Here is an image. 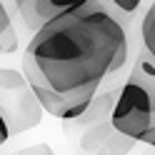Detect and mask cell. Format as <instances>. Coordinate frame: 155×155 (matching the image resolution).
<instances>
[{"instance_id":"1","label":"cell","mask_w":155,"mask_h":155,"mask_svg":"<svg viewBox=\"0 0 155 155\" xmlns=\"http://www.w3.org/2000/svg\"><path fill=\"white\" fill-rule=\"evenodd\" d=\"M128 63V33L100 0L70 10L38 30L23 55L33 88L73 93L100 88Z\"/></svg>"},{"instance_id":"2","label":"cell","mask_w":155,"mask_h":155,"mask_svg":"<svg viewBox=\"0 0 155 155\" xmlns=\"http://www.w3.org/2000/svg\"><path fill=\"white\" fill-rule=\"evenodd\" d=\"M113 125L138 143H145L155 130V58L148 50L140 53L118 93Z\"/></svg>"},{"instance_id":"3","label":"cell","mask_w":155,"mask_h":155,"mask_svg":"<svg viewBox=\"0 0 155 155\" xmlns=\"http://www.w3.org/2000/svg\"><path fill=\"white\" fill-rule=\"evenodd\" d=\"M0 108H3V133L0 140H8L10 135L25 133L35 128L43 118V103L38 100L30 80L25 73H18L13 68H0Z\"/></svg>"},{"instance_id":"4","label":"cell","mask_w":155,"mask_h":155,"mask_svg":"<svg viewBox=\"0 0 155 155\" xmlns=\"http://www.w3.org/2000/svg\"><path fill=\"white\" fill-rule=\"evenodd\" d=\"M33 90L38 95V100L43 103L45 113H50L53 118H60V120H78L90 108L93 98L98 95L95 85L83 88V90H73V93H55L50 88H33Z\"/></svg>"},{"instance_id":"5","label":"cell","mask_w":155,"mask_h":155,"mask_svg":"<svg viewBox=\"0 0 155 155\" xmlns=\"http://www.w3.org/2000/svg\"><path fill=\"white\" fill-rule=\"evenodd\" d=\"M138 140L128 138L113 125V120H108V123H98V125L85 128L80 138V148L88 155H128V150Z\"/></svg>"},{"instance_id":"6","label":"cell","mask_w":155,"mask_h":155,"mask_svg":"<svg viewBox=\"0 0 155 155\" xmlns=\"http://www.w3.org/2000/svg\"><path fill=\"white\" fill-rule=\"evenodd\" d=\"M88 3H95V0H15V8L20 13L25 28L35 35L45 23H50L70 10H78Z\"/></svg>"},{"instance_id":"7","label":"cell","mask_w":155,"mask_h":155,"mask_svg":"<svg viewBox=\"0 0 155 155\" xmlns=\"http://www.w3.org/2000/svg\"><path fill=\"white\" fill-rule=\"evenodd\" d=\"M115 103H118V95H115V93L95 95L93 103H90V108L85 110L75 123H78V125H85V128H90V125H98V123H108V120H113Z\"/></svg>"},{"instance_id":"8","label":"cell","mask_w":155,"mask_h":155,"mask_svg":"<svg viewBox=\"0 0 155 155\" xmlns=\"http://www.w3.org/2000/svg\"><path fill=\"white\" fill-rule=\"evenodd\" d=\"M18 50V33L13 28L10 13H8L5 3L0 5V53L3 55H13Z\"/></svg>"},{"instance_id":"9","label":"cell","mask_w":155,"mask_h":155,"mask_svg":"<svg viewBox=\"0 0 155 155\" xmlns=\"http://www.w3.org/2000/svg\"><path fill=\"white\" fill-rule=\"evenodd\" d=\"M140 35H143V45L153 58H155V0L143 15V25H140Z\"/></svg>"},{"instance_id":"10","label":"cell","mask_w":155,"mask_h":155,"mask_svg":"<svg viewBox=\"0 0 155 155\" xmlns=\"http://www.w3.org/2000/svg\"><path fill=\"white\" fill-rule=\"evenodd\" d=\"M108 3L118 10L120 15H125V18H133L135 15V10H140V5L145 3V0H108Z\"/></svg>"},{"instance_id":"11","label":"cell","mask_w":155,"mask_h":155,"mask_svg":"<svg viewBox=\"0 0 155 155\" xmlns=\"http://www.w3.org/2000/svg\"><path fill=\"white\" fill-rule=\"evenodd\" d=\"M145 143H148V145H150V148H155V130L150 133V138H148V140H145Z\"/></svg>"}]
</instances>
